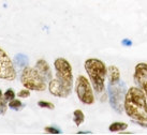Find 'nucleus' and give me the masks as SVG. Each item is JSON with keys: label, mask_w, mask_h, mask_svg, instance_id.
Instances as JSON below:
<instances>
[{"label": "nucleus", "mask_w": 147, "mask_h": 135, "mask_svg": "<svg viewBox=\"0 0 147 135\" xmlns=\"http://www.w3.org/2000/svg\"><path fill=\"white\" fill-rule=\"evenodd\" d=\"M56 77L49 84V92L58 98H68L73 89L72 66L65 58H58L54 62Z\"/></svg>", "instance_id": "obj_1"}, {"label": "nucleus", "mask_w": 147, "mask_h": 135, "mask_svg": "<svg viewBox=\"0 0 147 135\" xmlns=\"http://www.w3.org/2000/svg\"><path fill=\"white\" fill-rule=\"evenodd\" d=\"M123 109L135 121H147V97L141 88L131 87L126 92Z\"/></svg>", "instance_id": "obj_2"}, {"label": "nucleus", "mask_w": 147, "mask_h": 135, "mask_svg": "<svg viewBox=\"0 0 147 135\" xmlns=\"http://www.w3.org/2000/svg\"><path fill=\"white\" fill-rule=\"evenodd\" d=\"M84 66L94 91L98 93L103 92L105 89V77L107 74V69L104 62L96 58H90L85 61Z\"/></svg>", "instance_id": "obj_3"}, {"label": "nucleus", "mask_w": 147, "mask_h": 135, "mask_svg": "<svg viewBox=\"0 0 147 135\" xmlns=\"http://www.w3.org/2000/svg\"><path fill=\"white\" fill-rule=\"evenodd\" d=\"M21 82L29 90L44 91L46 89V81L36 68H25L22 72Z\"/></svg>", "instance_id": "obj_4"}, {"label": "nucleus", "mask_w": 147, "mask_h": 135, "mask_svg": "<svg viewBox=\"0 0 147 135\" xmlns=\"http://www.w3.org/2000/svg\"><path fill=\"white\" fill-rule=\"evenodd\" d=\"M75 92L78 94L80 101L84 104L91 105L94 103V91L90 85V82L83 75H80L75 84Z\"/></svg>", "instance_id": "obj_5"}, {"label": "nucleus", "mask_w": 147, "mask_h": 135, "mask_svg": "<svg viewBox=\"0 0 147 135\" xmlns=\"http://www.w3.org/2000/svg\"><path fill=\"white\" fill-rule=\"evenodd\" d=\"M0 78L12 82L16 78V71L8 54L0 48Z\"/></svg>", "instance_id": "obj_6"}, {"label": "nucleus", "mask_w": 147, "mask_h": 135, "mask_svg": "<svg viewBox=\"0 0 147 135\" xmlns=\"http://www.w3.org/2000/svg\"><path fill=\"white\" fill-rule=\"evenodd\" d=\"M110 103L115 111L121 114L123 109V103L126 93L123 91V85L119 86L118 83L114 85H110Z\"/></svg>", "instance_id": "obj_7"}, {"label": "nucleus", "mask_w": 147, "mask_h": 135, "mask_svg": "<svg viewBox=\"0 0 147 135\" xmlns=\"http://www.w3.org/2000/svg\"><path fill=\"white\" fill-rule=\"evenodd\" d=\"M133 78L139 88L143 90L147 97V63L141 62L135 66Z\"/></svg>", "instance_id": "obj_8"}, {"label": "nucleus", "mask_w": 147, "mask_h": 135, "mask_svg": "<svg viewBox=\"0 0 147 135\" xmlns=\"http://www.w3.org/2000/svg\"><path fill=\"white\" fill-rule=\"evenodd\" d=\"M36 69L41 73V75L45 78L46 82H51L52 81V72H51V68L49 64L45 61L44 59H39L36 64Z\"/></svg>", "instance_id": "obj_9"}, {"label": "nucleus", "mask_w": 147, "mask_h": 135, "mask_svg": "<svg viewBox=\"0 0 147 135\" xmlns=\"http://www.w3.org/2000/svg\"><path fill=\"white\" fill-rule=\"evenodd\" d=\"M107 74H109V82L110 85H114L119 83L120 79V72L119 69L115 66H110L107 68Z\"/></svg>", "instance_id": "obj_10"}, {"label": "nucleus", "mask_w": 147, "mask_h": 135, "mask_svg": "<svg viewBox=\"0 0 147 135\" xmlns=\"http://www.w3.org/2000/svg\"><path fill=\"white\" fill-rule=\"evenodd\" d=\"M127 128H128V124L125 122H114L109 127V130L111 132H121L126 130Z\"/></svg>", "instance_id": "obj_11"}, {"label": "nucleus", "mask_w": 147, "mask_h": 135, "mask_svg": "<svg viewBox=\"0 0 147 135\" xmlns=\"http://www.w3.org/2000/svg\"><path fill=\"white\" fill-rule=\"evenodd\" d=\"M73 120L74 122H75V124L76 126H81L83 122H84V120H85V116H84V113H83L82 111H80V109H78V111H75L73 113Z\"/></svg>", "instance_id": "obj_12"}, {"label": "nucleus", "mask_w": 147, "mask_h": 135, "mask_svg": "<svg viewBox=\"0 0 147 135\" xmlns=\"http://www.w3.org/2000/svg\"><path fill=\"white\" fill-rule=\"evenodd\" d=\"M23 106H24L23 103H22L20 100H16V99H13V100H11L10 103H9V107L14 109V111H20V109L23 108Z\"/></svg>", "instance_id": "obj_13"}, {"label": "nucleus", "mask_w": 147, "mask_h": 135, "mask_svg": "<svg viewBox=\"0 0 147 135\" xmlns=\"http://www.w3.org/2000/svg\"><path fill=\"white\" fill-rule=\"evenodd\" d=\"M15 62H16L20 66H26V64L28 63V58L26 57V56H24V55L20 54V55H17L16 57H15Z\"/></svg>", "instance_id": "obj_14"}, {"label": "nucleus", "mask_w": 147, "mask_h": 135, "mask_svg": "<svg viewBox=\"0 0 147 135\" xmlns=\"http://www.w3.org/2000/svg\"><path fill=\"white\" fill-rule=\"evenodd\" d=\"M8 106L9 105H7V100L2 97H0V115H4L7 113Z\"/></svg>", "instance_id": "obj_15"}, {"label": "nucleus", "mask_w": 147, "mask_h": 135, "mask_svg": "<svg viewBox=\"0 0 147 135\" xmlns=\"http://www.w3.org/2000/svg\"><path fill=\"white\" fill-rule=\"evenodd\" d=\"M38 105L42 107V108H47V109H54L55 108V105H54L53 103L47 102V101H39Z\"/></svg>", "instance_id": "obj_16"}, {"label": "nucleus", "mask_w": 147, "mask_h": 135, "mask_svg": "<svg viewBox=\"0 0 147 135\" xmlns=\"http://www.w3.org/2000/svg\"><path fill=\"white\" fill-rule=\"evenodd\" d=\"M44 131L45 133H49V134H61V130L55 127H46Z\"/></svg>", "instance_id": "obj_17"}, {"label": "nucleus", "mask_w": 147, "mask_h": 135, "mask_svg": "<svg viewBox=\"0 0 147 135\" xmlns=\"http://www.w3.org/2000/svg\"><path fill=\"white\" fill-rule=\"evenodd\" d=\"M3 98L7 100V101H11L13 99H15V93L12 89H8L3 94Z\"/></svg>", "instance_id": "obj_18"}, {"label": "nucleus", "mask_w": 147, "mask_h": 135, "mask_svg": "<svg viewBox=\"0 0 147 135\" xmlns=\"http://www.w3.org/2000/svg\"><path fill=\"white\" fill-rule=\"evenodd\" d=\"M17 95H18V98H23V99H25V98H29L30 97V91H29V89H23V90H21L18 93H17Z\"/></svg>", "instance_id": "obj_19"}, {"label": "nucleus", "mask_w": 147, "mask_h": 135, "mask_svg": "<svg viewBox=\"0 0 147 135\" xmlns=\"http://www.w3.org/2000/svg\"><path fill=\"white\" fill-rule=\"evenodd\" d=\"M78 134H90V132H84V131H81V132H78Z\"/></svg>", "instance_id": "obj_20"}, {"label": "nucleus", "mask_w": 147, "mask_h": 135, "mask_svg": "<svg viewBox=\"0 0 147 135\" xmlns=\"http://www.w3.org/2000/svg\"><path fill=\"white\" fill-rule=\"evenodd\" d=\"M0 97H2V91L0 90Z\"/></svg>", "instance_id": "obj_21"}]
</instances>
